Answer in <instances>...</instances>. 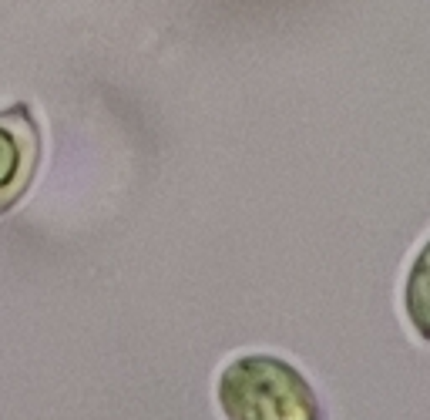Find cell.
<instances>
[{
	"label": "cell",
	"instance_id": "6da1fadb",
	"mask_svg": "<svg viewBox=\"0 0 430 420\" xmlns=\"http://www.w3.org/2000/svg\"><path fill=\"white\" fill-rule=\"evenodd\" d=\"M215 404L226 420H326L313 383L279 353H239L215 376Z\"/></svg>",
	"mask_w": 430,
	"mask_h": 420
},
{
	"label": "cell",
	"instance_id": "7a4b0ae2",
	"mask_svg": "<svg viewBox=\"0 0 430 420\" xmlns=\"http://www.w3.org/2000/svg\"><path fill=\"white\" fill-rule=\"evenodd\" d=\"M41 162V132L31 108L0 111V212H7L27 192Z\"/></svg>",
	"mask_w": 430,
	"mask_h": 420
},
{
	"label": "cell",
	"instance_id": "3957f363",
	"mask_svg": "<svg viewBox=\"0 0 430 420\" xmlns=\"http://www.w3.org/2000/svg\"><path fill=\"white\" fill-rule=\"evenodd\" d=\"M400 306L410 323V330L430 343V236L420 246L407 266L403 276V293H400Z\"/></svg>",
	"mask_w": 430,
	"mask_h": 420
}]
</instances>
